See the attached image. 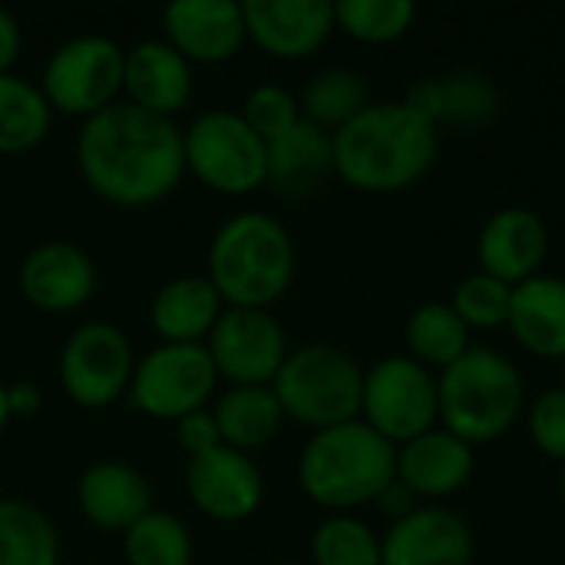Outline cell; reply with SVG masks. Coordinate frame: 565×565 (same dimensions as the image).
Listing matches in <instances>:
<instances>
[{"label":"cell","instance_id":"4316f807","mask_svg":"<svg viewBox=\"0 0 565 565\" xmlns=\"http://www.w3.org/2000/svg\"><path fill=\"white\" fill-rule=\"evenodd\" d=\"M0 565H60L56 526L26 500H0Z\"/></svg>","mask_w":565,"mask_h":565},{"label":"cell","instance_id":"7a4b0ae2","mask_svg":"<svg viewBox=\"0 0 565 565\" xmlns=\"http://www.w3.org/2000/svg\"><path fill=\"white\" fill-rule=\"evenodd\" d=\"M334 175L367 195H394L417 185L437 162V126L404 99L367 103L348 126L331 132Z\"/></svg>","mask_w":565,"mask_h":565},{"label":"cell","instance_id":"9c48e42d","mask_svg":"<svg viewBox=\"0 0 565 565\" xmlns=\"http://www.w3.org/2000/svg\"><path fill=\"white\" fill-rule=\"evenodd\" d=\"M218 384V371L205 344H162L146 354L129 381V401L156 420H182L205 411Z\"/></svg>","mask_w":565,"mask_h":565},{"label":"cell","instance_id":"30bf717a","mask_svg":"<svg viewBox=\"0 0 565 565\" xmlns=\"http://www.w3.org/2000/svg\"><path fill=\"white\" fill-rule=\"evenodd\" d=\"M126 53L106 36H76L63 43L43 70V96L50 109L66 116H96L113 106L122 89Z\"/></svg>","mask_w":565,"mask_h":565},{"label":"cell","instance_id":"f6af8a7d","mask_svg":"<svg viewBox=\"0 0 565 565\" xmlns=\"http://www.w3.org/2000/svg\"><path fill=\"white\" fill-rule=\"evenodd\" d=\"M278 565H301V563H278Z\"/></svg>","mask_w":565,"mask_h":565},{"label":"cell","instance_id":"60d3db41","mask_svg":"<svg viewBox=\"0 0 565 565\" xmlns=\"http://www.w3.org/2000/svg\"><path fill=\"white\" fill-rule=\"evenodd\" d=\"M7 401H10V417H17V414H33V411L40 407V394H36V387H30V384L7 387Z\"/></svg>","mask_w":565,"mask_h":565},{"label":"cell","instance_id":"44dd1931","mask_svg":"<svg viewBox=\"0 0 565 565\" xmlns=\"http://www.w3.org/2000/svg\"><path fill=\"white\" fill-rule=\"evenodd\" d=\"M513 341L546 361L565 358V278L540 271L530 281L513 288L510 301V321H507Z\"/></svg>","mask_w":565,"mask_h":565},{"label":"cell","instance_id":"4fadbf2b","mask_svg":"<svg viewBox=\"0 0 565 565\" xmlns=\"http://www.w3.org/2000/svg\"><path fill=\"white\" fill-rule=\"evenodd\" d=\"M185 490L205 516L218 523H242L258 513L265 500V477L248 454L218 447L189 460Z\"/></svg>","mask_w":565,"mask_h":565},{"label":"cell","instance_id":"d590c367","mask_svg":"<svg viewBox=\"0 0 565 565\" xmlns=\"http://www.w3.org/2000/svg\"><path fill=\"white\" fill-rule=\"evenodd\" d=\"M526 434L533 447L556 460L559 467L565 463V387H546L533 401H526Z\"/></svg>","mask_w":565,"mask_h":565},{"label":"cell","instance_id":"3957f363","mask_svg":"<svg viewBox=\"0 0 565 565\" xmlns=\"http://www.w3.org/2000/svg\"><path fill=\"white\" fill-rule=\"evenodd\" d=\"M397 480V447L374 434L361 417L311 434L298 457V483L311 503L351 513L377 503Z\"/></svg>","mask_w":565,"mask_h":565},{"label":"cell","instance_id":"836d02e7","mask_svg":"<svg viewBox=\"0 0 565 565\" xmlns=\"http://www.w3.org/2000/svg\"><path fill=\"white\" fill-rule=\"evenodd\" d=\"M500 109V89L487 73L460 70L444 76V119L454 126H480Z\"/></svg>","mask_w":565,"mask_h":565},{"label":"cell","instance_id":"9a60e30c","mask_svg":"<svg viewBox=\"0 0 565 565\" xmlns=\"http://www.w3.org/2000/svg\"><path fill=\"white\" fill-rule=\"evenodd\" d=\"M550 255V228L540 212L526 205H507L493 212L477 235V271L516 288L543 271Z\"/></svg>","mask_w":565,"mask_h":565},{"label":"cell","instance_id":"ba28073f","mask_svg":"<svg viewBox=\"0 0 565 565\" xmlns=\"http://www.w3.org/2000/svg\"><path fill=\"white\" fill-rule=\"evenodd\" d=\"M361 420L394 447L427 434L440 424L437 374L407 354L381 358L364 371Z\"/></svg>","mask_w":565,"mask_h":565},{"label":"cell","instance_id":"ffe728a7","mask_svg":"<svg viewBox=\"0 0 565 565\" xmlns=\"http://www.w3.org/2000/svg\"><path fill=\"white\" fill-rule=\"evenodd\" d=\"M122 89L132 106L172 119L192 96V63L166 40H142L126 53Z\"/></svg>","mask_w":565,"mask_h":565},{"label":"cell","instance_id":"5bb4252c","mask_svg":"<svg viewBox=\"0 0 565 565\" xmlns=\"http://www.w3.org/2000/svg\"><path fill=\"white\" fill-rule=\"evenodd\" d=\"M470 523L447 507H417L381 536V565H473Z\"/></svg>","mask_w":565,"mask_h":565},{"label":"cell","instance_id":"cb8c5ba5","mask_svg":"<svg viewBox=\"0 0 565 565\" xmlns=\"http://www.w3.org/2000/svg\"><path fill=\"white\" fill-rule=\"evenodd\" d=\"M152 328L166 344H199L222 318V298L209 278H175L152 298Z\"/></svg>","mask_w":565,"mask_h":565},{"label":"cell","instance_id":"603a6c76","mask_svg":"<svg viewBox=\"0 0 565 565\" xmlns=\"http://www.w3.org/2000/svg\"><path fill=\"white\" fill-rule=\"evenodd\" d=\"M334 175L331 132L308 122L305 116L275 142H268V182L275 192L301 199L318 192Z\"/></svg>","mask_w":565,"mask_h":565},{"label":"cell","instance_id":"8992f818","mask_svg":"<svg viewBox=\"0 0 565 565\" xmlns=\"http://www.w3.org/2000/svg\"><path fill=\"white\" fill-rule=\"evenodd\" d=\"M271 391L285 411V420L318 434L361 417L364 367L344 348L311 341L288 351Z\"/></svg>","mask_w":565,"mask_h":565},{"label":"cell","instance_id":"6da1fadb","mask_svg":"<svg viewBox=\"0 0 565 565\" xmlns=\"http://www.w3.org/2000/svg\"><path fill=\"white\" fill-rule=\"evenodd\" d=\"M76 162L86 185L126 209L166 199L185 172V142L172 119L113 103L83 122Z\"/></svg>","mask_w":565,"mask_h":565},{"label":"cell","instance_id":"e575fe53","mask_svg":"<svg viewBox=\"0 0 565 565\" xmlns=\"http://www.w3.org/2000/svg\"><path fill=\"white\" fill-rule=\"evenodd\" d=\"M242 119L268 146V142L285 136L301 119V106H298V99L285 86H271L268 83V86H258V89L248 93Z\"/></svg>","mask_w":565,"mask_h":565},{"label":"cell","instance_id":"b9f144b4","mask_svg":"<svg viewBox=\"0 0 565 565\" xmlns=\"http://www.w3.org/2000/svg\"><path fill=\"white\" fill-rule=\"evenodd\" d=\"M10 424V401H7V387L0 384V430Z\"/></svg>","mask_w":565,"mask_h":565},{"label":"cell","instance_id":"7402d4cb","mask_svg":"<svg viewBox=\"0 0 565 565\" xmlns=\"http://www.w3.org/2000/svg\"><path fill=\"white\" fill-rule=\"evenodd\" d=\"M76 503L96 530L126 533L149 513L152 493L136 467L93 463L76 483Z\"/></svg>","mask_w":565,"mask_h":565},{"label":"cell","instance_id":"1f68e13d","mask_svg":"<svg viewBox=\"0 0 565 565\" xmlns=\"http://www.w3.org/2000/svg\"><path fill=\"white\" fill-rule=\"evenodd\" d=\"M315 565H381V536L351 513H331L311 536Z\"/></svg>","mask_w":565,"mask_h":565},{"label":"cell","instance_id":"f35d334b","mask_svg":"<svg viewBox=\"0 0 565 565\" xmlns=\"http://www.w3.org/2000/svg\"><path fill=\"white\" fill-rule=\"evenodd\" d=\"M384 516H391V523H397V520H404V516H411L414 510H417V497L404 487V483H391L381 497H377V503H374Z\"/></svg>","mask_w":565,"mask_h":565},{"label":"cell","instance_id":"83f0119b","mask_svg":"<svg viewBox=\"0 0 565 565\" xmlns=\"http://www.w3.org/2000/svg\"><path fill=\"white\" fill-rule=\"evenodd\" d=\"M367 103H371V93H367L364 76L348 66L321 70L298 99L301 116L328 132H338L341 126H348Z\"/></svg>","mask_w":565,"mask_h":565},{"label":"cell","instance_id":"8d00e7d4","mask_svg":"<svg viewBox=\"0 0 565 565\" xmlns=\"http://www.w3.org/2000/svg\"><path fill=\"white\" fill-rule=\"evenodd\" d=\"M175 440H179V447L189 454V460H192V457H202V454H209V450L225 447V444H222V434H218V427H215L212 411H195V414L175 420Z\"/></svg>","mask_w":565,"mask_h":565},{"label":"cell","instance_id":"d6986e66","mask_svg":"<svg viewBox=\"0 0 565 565\" xmlns=\"http://www.w3.org/2000/svg\"><path fill=\"white\" fill-rule=\"evenodd\" d=\"M96 288V268L79 245L46 242L36 245L20 265V291L36 311H73L89 301Z\"/></svg>","mask_w":565,"mask_h":565},{"label":"cell","instance_id":"2e32d148","mask_svg":"<svg viewBox=\"0 0 565 565\" xmlns=\"http://www.w3.org/2000/svg\"><path fill=\"white\" fill-rule=\"evenodd\" d=\"M242 13L248 40L275 60H305L338 30L328 0H245Z\"/></svg>","mask_w":565,"mask_h":565},{"label":"cell","instance_id":"52a82bcc","mask_svg":"<svg viewBox=\"0 0 565 565\" xmlns=\"http://www.w3.org/2000/svg\"><path fill=\"white\" fill-rule=\"evenodd\" d=\"M185 142V169L222 195H248L268 182V146L248 129L242 113L212 109L199 116Z\"/></svg>","mask_w":565,"mask_h":565},{"label":"cell","instance_id":"f1b7e54d","mask_svg":"<svg viewBox=\"0 0 565 565\" xmlns=\"http://www.w3.org/2000/svg\"><path fill=\"white\" fill-rule=\"evenodd\" d=\"M50 116L53 109L43 89L13 73L0 76V156L30 152L46 136Z\"/></svg>","mask_w":565,"mask_h":565},{"label":"cell","instance_id":"5b68a950","mask_svg":"<svg viewBox=\"0 0 565 565\" xmlns=\"http://www.w3.org/2000/svg\"><path fill=\"white\" fill-rule=\"evenodd\" d=\"M209 281L228 308H271L295 281V242L265 212L228 218L209 245Z\"/></svg>","mask_w":565,"mask_h":565},{"label":"cell","instance_id":"7bdbcfd3","mask_svg":"<svg viewBox=\"0 0 565 565\" xmlns=\"http://www.w3.org/2000/svg\"><path fill=\"white\" fill-rule=\"evenodd\" d=\"M559 493H563V503H565V463L559 467Z\"/></svg>","mask_w":565,"mask_h":565},{"label":"cell","instance_id":"484cf974","mask_svg":"<svg viewBox=\"0 0 565 565\" xmlns=\"http://www.w3.org/2000/svg\"><path fill=\"white\" fill-rule=\"evenodd\" d=\"M470 334L473 331L460 321V315L450 308V301H427V305L414 308L404 324L407 358H414L427 371L440 374L473 348Z\"/></svg>","mask_w":565,"mask_h":565},{"label":"cell","instance_id":"d6a6232c","mask_svg":"<svg viewBox=\"0 0 565 565\" xmlns=\"http://www.w3.org/2000/svg\"><path fill=\"white\" fill-rule=\"evenodd\" d=\"M510 301H513V288L503 285L493 275L473 271L467 278H460L454 285L450 295V308L460 315V321L470 331H497L507 328L510 321Z\"/></svg>","mask_w":565,"mask_h":565},{"label":"cell","instance_id":"f546056e","mask_svg":"<svg viewBox=\"0 0 565 565\" xmlns=\"http://www.w3.org/2000/svg\"><path fill=\"white\" fill-rule=\"evenodd\" d=\"M417 20V7L411 0H338L334 26L344 30L358 43L384 46L401 40Z\"/></svg>","mask_w":565,"mask_h":565},{"label":"cell","instance_id":"277c9868","mask_svg":"<svg viewBox=\"0 0 565 565\" xmlns=\"http://www.w3.org/2000/svg\"><path fill=\"white\" fill-rule=\"evenodd\" d=\"M437 407L440 427L477 450L516 427L526 411V381L503 351L473 344L437 374Z\"/></svg>","mask_w":565,"mask_h":565},{"label":"cell","instance_id":"8fae6325","mask_svg":"<svg viewBox=\"0 0 565 565\" xmlns=\"http://www.w3.org/2000/svg\"><path fill=\"white\" fill-rule=\"evenodd\" d=\"M132 348L126 334L106 321L79 324L60 354V384L79 407L99 411L119 401L132 381Z\"/></svg>","mask_w":565,"mask_h":565},{"label":"cell","instance_id":"ee69618b","mask_svg":"<svg viewBox=\"0 0 565 565\" xmlns=\"http://www.w3.org/2000/svg\"><path fill=\"white\" fill-rule=\"evenodd\" d=\"M559 387H565V358L559 361Z\"/></svg>","mask_w":565,"mask_h":565},{"label":"cell","instance_id":"7c38bea8","mask_svg":"<svg viewBox=\"0 0 565 565\" xmlns=\"http://www.w3.org/2000/svg\"><path fill=\"white\" fill-rule=\"evenodd\" d=\"M205 348L218 377L232 387H271L288 358L285 328L265 308H228Z\"/></svg>","mask_w":565,"mask_h":565},{"label":"cell","instance_id":"4dcf8cb0","mask_svg":"<svg viewBox=\"0 0 565 565\" xmlns=\"http://www.w3.org/2000/svg\"><path fill=\"white\" fill-rule=\"evenodd\" d=\"M122 553L129 565H192V536L172 513L149 510L122 533Z\"/></svg>","mask_w":565,"mask_h":565},{"label":"cell","instance_id":"e0dca14e","mask_svg":"<svg viewBox=\"0 0 565 565\" xmlns=\"http://www.w3.org/2000/svg\"><path fill=\"white\" fill-rule=\"evenodd\" d=\"M169 46L189 63H225L248 40L242 3L232 0H175L162 13Z\"/></svg>","mask_w":565,"mask_h":565},{"label":"cell","instance_id":"ac0fdd59","mask_svg":"<svg viewBox=\"0 0 565 565\" xmlns=\"http://www.w3.org/2000/svg\"><path fill=\"white\" fill-rule=\"evenodd\" d=\"M473 470L477 450L440 424L397 447V483L417 500H447L460 493Z\"/></svg>","mask_w":565,"mask_h":565},{"label":"cell","instance_id":"74e56055","mask_svg":"<svg viewBox=\"0 0 565 565\" xmlns=\"http://www.w3.org/2000/svg\"><path fill=\"white\" fill-rule=\"evenodd\" d=\"M404 103L417 116H424L427 122L440 126V119H444V76H424V79H417L404 93Z\"/></svg>","mask_w":565,"mask_h":565},{"label":"cell","instance_id":"d4e9b609","mask_svg":"<svg viewBox=\"0 0 565 565\" xmlns=\"http://www.w3.org/2000/svg\"><path fill=\"white\" fill-rule=\"evenodd\" d=\"M212 417L222 444L238 454L262 450L278 437L285 424V411L271 387H232L225 397H218Z\"/></svg>","mask_w":565,"mask_h":565},{"label":"cell","instance_id":"ab89813d","mask_svg":"<svg viewBox=\"0 0 565 565\" xmlns=\"http://www.w3.org/2000/svg\"><path fill=\"white\" fill-rule=\"evenodd\" d=\"M17 53H20V23L13 20L10 10L0 7V76L10 73Z\"/></svg>","mask_w":565,"mask_h":565}]
</instances>
